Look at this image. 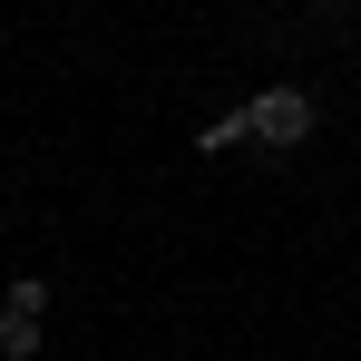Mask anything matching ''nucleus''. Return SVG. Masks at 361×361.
I'll return each instance as SVG.
<instances>
[{"label": "nucleus", "instance_id": "1", "mask_svg": "<svg viewBox=\"0 0 361 361\" xmlns=\"http://www.w3.org/2000/svg\"><path fill=\"white\" fill-rule=\"evenodd\" d=\"M235 118H244V137H254V147H302V137L322 127V108H312V88L274 78V88H254V98H244Z\"/></svg>", "mask_w": 361, "mask_h": 361}, {"label": "nucleus", "instance_id": "2", "mask_svg": "<svg viewBox=\"0 0 361 361\" xmlns=\"http://www.w3.org/2000/svg\"><path fill=\"white\" fill-rule=\"evenodd\" d=\"M39 352V312H10L0 302V361H30Z\"/></svg>", "mask_w": 361, "mask_h": 361}]
</instances>
